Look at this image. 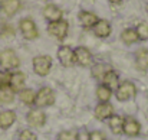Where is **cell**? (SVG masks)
Segmentation results:
<instances>
[{
	"label": "cell",
	"instance_id": "1",
	"mask_svg": "<svg viewBox=\"0 0 148 140\" xmlns=\"http://www.w3.org/2000/svg\"><path fill=\"white\" fill-rule=\"evenodd\" d=\"M0 67L7 72L17 69L20 67V59L17 53L13 49H3L0 52Z\"/></svg>",
	"mask_w": 148,
	"mask_h": 140
},
{
	"label": "cell",
	"instance_id": "2",
	"mask_svg": "<svg viewBox=\"0 0 148 140\" xmlns=\"http://www.w3.org/2000/svg\"><path fill=\"white\" fill-rule=\"evenodd\" d=\"M32 65H33V71H35L36 75L46 77V75H49L50 69H52L53 59H52L50 55H38V56L33 58Z\"/></svg>",
	"mask_w": 148,
	"mask_h": 140
},
{
	"label": "cell",
	"instance_id": "3",
	"mask_svg": "<svg viewBox=\"0 0 148 140\" xmlns=\"http://www.w3.org/2000/svg\"><path fill=\"white\" fill-rule=\"evenodd\" d=\"M114 93H115V97H116L118 101L125 103V101H130V100L135 98L137 87H135V84L132 81H122Z\"/></svg>",
	"mask_w": 148,
	"mask_h": 140
},
{
	"label": "cell",
	"instance_id": "4",
	"mask_svg": "<svg viewBox=\"0 0 148 140\" xmlns=\"http://www.w3.org/2000/svg\"><path fill=\"white\" fill-rule=\"evenodd\" d=\"M56 101V94L50 87H42L39 88V91L36 93V98H35V105L38 108H45V107H50L53 105Z\"/></svg>",
	"mask_w": 148,
	"mask_h": 140
},
{
	"label": "cell",
	"instance_id": "5",
	"mask_svg": "<svg viewBox=\"0 0 148 140\" xmlns=\"http://www.w3.org/2000/svg\"><path fill=\"white\" fill-rule=\"evenodd\" d=\"M19 29H20V33L25 39L27 41H35L39 38V29L35 23L33 19L30 17H25L19 22Z\"/></svg>",
	"mask_w": 148,
	"mask_h": 140
},
{
	"label": "cell",
	"instance_id": "6",
	"mask_svg": "<svg viewBox=\"0 0 148 140\" xmlns=\"http://www.w3.org/2000/svg\"><path fill=\"white\" fill-rule=\"evenodd\" d=\"M69 32V23L65 19H60L58 22H52L48 25V33L52 38H55L56 41H63L68 36Z\"/></svg>",
	"mask_w": 148,
	"mask_h": 140
},
{
	"label": "cell",
	"instance_id": "7",
	"mask_svg": "<svg viewBox=\"0 0 148 140\" xmlns=\"http://www.w3.org/2000/svg\"><path fill=\"white\" fill-rule=\"evenodd\" d=\"M58 59L60 62L62 67L65 68H71L75 65V52L73 49L68 45H60L59 49H58Z\"/></svg>",
	"mask_w": 148,
	"mask_h": 140
},
{
	"label": "cell",
	"instance_id": "8",
	"mask_svg": "<svg viewBox=\"0 0 148 140\" xmlns=\"http://www.w3.org/2000/svg\"><path fill=\"white\" fill-rule=\"evenodd\" d=\"M75 52V64L84 67V68H88L92 65V61H94V56H92V52L85 46H78L73 49Z\"/></svg>",
	"mask_w": 148,
	"mask_h": 140
},
{
	"label": "cell",
	"instance_id": "9",
	"mask_svg": "<svg viewBox=\"0 0 148 140\" xmlns=\"http://www.w3.org/2000/svg\"><path fill=\"white\" fill-rule=\"evenodd\" d=\"M26 120H27L29 126L40 129V127H43L46 124V114H45V111L42 108H32L27 113Z\"/></svg>",
	"mask_w": 148,
	"mask_h": 140
},
{
	"label": "cell",
	"instance_id": "10",
	"mask_svg": "<svg viewBox=\"0 0 148 140\" xmlns=\"http://www.w3.org/2000/svg\"><path fill=\"white\" fill-rule=\"evenodd\" d=\"M122 133L128 137H137L141 133V123L135 117H125Z\"/></svg>",
	"mask_w": 148,
	"mask_h": 140
},
{
	"label": "cell",
	"instance_id": "11",
	"mask_svg": "<svg viewBox=\"0 0 148 140\" xmlns=\"http://www.w3.org/2000/svg\"><path fill=\"white\" fill-rule=\"evenodd\" d=\"M94 114L98 120L105 121V120H109L115 114V110H114V105L111 103H98L95 110H94Z\"/></svg>",
	"mask_w": 148,
	"mask_h": 140
},
{
	"label": "cell",
	"instance_id": "12",
	"mask_svg": "<svg viewBox=\"0 0 148 140\" xmlns=\"http://www.w3.org/2000/svg\"><path fill=\"white\" fill-rule=\"evenodd\" d=\"M42 13H43V17H45L49 23H52V22H58V20H60V19L63 17L62 9H60L59 6L53 4V3H48V4L43 7Z\"/></svg>",
	"mask_w": 148,
	"mask_h": 140
},
{
	"label": "cell",
	"instance_id": "13",
	"mask_svg": "<svg viewBox=\"0 0 148 140\" xmlns=\"http://www.w3.org/2000/svg\"><path fill=\"white\" fill-rule=\"evenodd\" d=\"M26 85V75L22 71H14L10 72V81H9V87L14 91V93H20Z\"/></svg>",
	"mask_w": 148,
	"mask_h": 140
},
{
	"label": "cell",
	"instance_id": "14",
	"mask_svg": "<svg viewBox=\"0 0 148 140\" xmlns=\"http://www.w3.org/2000/svg\"><path fill=\"white\" fill-rule=\"evenodd\" d=\"M22 7L20 0H1L0 1V12L9 17L14 16Z\"/></svg>",
	"mask_w": 148,
	"mask_h": 140
},
{
	"label": "cell",
	"instance_id": "15",
	"mask_svg": "<svg viewBox=\"0 0 148 140\" xmlns=\"http://www.w3.org/2000/svg\"><path fill=\"white\" fill-rule=\"evenodd\" d=\"M92 30H94V35H95L97 38L105 39V38H108V36L112 33V26H111L109 20H106V19H99L98 22H97V25L92 28Z\"/></svg>",
	"mask_w": 148,
	"mask_h": 140
},
{
	"label": "cell",
	"instance_id": "16",
	"mask_svg": "<svg viewBox=\"0 0 148 140\" xmlns=\"http://www.w3.org/2000/svg\"><path fill=\"white\" fill-rule=\"evenodd\" d=\"M78 19H79L81 25L85 29H92L97 25V22L99 20L98 16L94 12H89V10H81L79 15H78Z\"/></svg>",
	"mask_w": 148,
	"mask_h": 140
},
{
	"label": "cell",
	"instance_id": "17",
	"mask_svg": "<svg viewBox=\"0 0 148 140\" xmlns=\"http://www.w3.org/2000/svg\"><path fill=\"white\" fill-rule=\"evenodd\" d=\"M101 84H103V85H105V87H108L109 90L115 91V90L118 88V85L121 84V80H119V75H118V72H115L114 69L108 71V72L103 75V78H102Z\"/></svg>",
	"mask_w": 148,
	"mask_h": 140
},
{
	"label": "cell",
	"instance_id": "18",
	"mask_svg": "<svg viewBox=\"0 0 148 140\" xmlns=\"http://www.w3.org/2000/svg\"><path fill=\"white\" fill-rule=\"evenodd\" d=\"M135 67L138 71H147L148 69V49L141 48L135 52Z\"/></svg>",
	"mask_w": 148,
	"mask_h": 140
},
{
	"label": "cell",
	"instance_id": "19",
	"mask_svg": "<svg viewBox=\"0 0 148 140\" xmlns=\"http://www.w3.org/2000/svg\"><path fill=\"white\" fill-rule=\"evenodd\" d=\"M16 121V113L13 110H3L0 111V127L3 130L12 127Z\"/></svg>",
	"mask_w": 148,
	"mask_h": 140
},
{
	"label": "cell",
	"instance_id": "20",
	"mask_svg": "<svg viewBox=\"0 0 148 140\" xmlns=\"http://www.w3.org/2000/svg\"><path fill=\"white\" fill-rule=\"evenodd\" d=\"M124 120L125 117L119 116V114H114L109 120H108V126L111 129V132L114 134H121L122 133V127H124Z\"/></svg>",
	"mask_w": 148,
	"mask_h": 140
},
{
	"label": "cell",
	"instance_id": "21",
	"mask_svg": "<svg viewBox=\"0 0 148 140\" xmlns=\"http://www.w3.org/2000/svg\"><path fill=\"white\" fill-rule=\"evenodd\" d=\"M111 69H112V67H111V65L103 64V62H99V64L92 65V68H91V75H92L97 81H102L103 75H105L108 71H111Z\"/></svg>",
	"mask_w": 148,
	"mask_h": 140
},
{
	"label": "cell",
	"instance_id": "22",
	"mask_svg": "<svg viewBox=\"0 0 148 140\" xmlns=\"http://www.w3.org/2000/svg\"><path fill=\"white\" fill-rule=\"evenodd\" d=\"M121 41L125 44V45H134L135 42H138V35L135 32L134 28H127L121 32Z\"/></svg>",
	"mask_w": 148,
	"mask_h": 140
},
{
	"label": "cell",
	"instance_id": "23",
	"mask_svg": "<svg viewBox=\"0 0 148 140\" xmlns=\"http://www.w3.org/2000/svg\"><path fill=\"white\" fill-rule=\"evenodd\" d=\"M19 98L25 105H35V98H36V93L32 88H23L19 93Z\"/></svg>",
	"mask_w": 148,
	"mask_h": 140
},
{
	"label": "cell",
	"instance_id": "24",
	"mask_svg": "<svg viewBox=\"0 0 148 140\" xmlns=\"http://www.w3.org/2000/svg\"><path fill=\"white\" fill-rule=\"evenodd\" d=\"M112 90H109L108 87H105L103 84H99L98 87H97V98H98L99 103H109L111 101V97H112Z\"/></svg>",
	"mask_w": 148,
	"mask_h": 140
},
{
	"label": "cell",
	"instance_id": "25",
	"mask_svg": "<svg viewBox=\"0 0 148 140\" xmlns=\"http://www.w3.org/2000/svg\"><path fill=\"white\" fill-rule=\"evenodd\" d=\"M14 97H16V93L10 87L0 88V104H10V103H13Z\"/></svg>",
	"mask_w": 148,
	"mask_h": 140
},
{
	"label": "cell",
	"instance_id": "26",
	"mask_svg": "<svg viewBox=\"0 0 148 140\" xmlns=\"http://www.w3.org/2000/svg\"><path fill=\"white\" fill-rule=\"evenodd\" d=\"M135 32L138 35V41H148V23L141 22L137 25Z\"/></svg>",
	"mask_w": 148,
	"mask_h": 140
},
{
	"label": "cell",
	"instance_id": "27",
	"mask_svg": "<svg viewBox=\"0 0 148 140\" xmlns=\"http://www.w3.org/2000/svg\"><path fill=\"white\" fill-rule=\"evenodd\" d=\"M78 132L75 130H63L58 134V140H76Z\"/></svg>",
	"mask_w": 148,
	"mask_h": 140
},
{
	"label": "cell",
	"instance_id": "28",
	"mask_svg": "<svg viewBox=\"0 0 148 140\" xmlns=\"http://www.w3.org/2000/svg\"><path fill=\"white\" fill-rule=\"evenodd\" d=\"M19 140H38V136H36L32 130L25 129V130H22V132H20V134H19Z\"/></svg>",
	"mask_w": 148,
	"mask_h": 140
},
{
	"label": "cell",
	"instance_id": "29",
	"mask_svg": "<svg viewBox=\"0 0 148 140\" xmlns=\"http://www.w3.org/2000/svg\"><path fill=\"white\" fill-rule=\"evenodd\" d=\"M9 81H10V72L0 71V88L9 87Z\"/></svg>",
	"mask_w": 148,
	"mask_h": 140
},
{
	"label": "cell",
	"instance_id": "30",
	"mask_svg": "<svg viewBox=\"0 0 148 140\" xmlns=\"http://www.w3.org/2000/svg\"><path fill=\"white\" fill-rule=\"evenodd\" d=\"M14 35V30L10 25H3V29L0 30V36L3 38H9V36H13Z\"/></svg>",
	"mask_w": 148,
	"mask_h": 140
},
{
	"label": "cell",
	"instance_id": "31",
	"mask_svg": "<svg viewBox=\"0 0 148 140\" xmlns=\"http://www.w3.org/2000/svg\"><path fill=\"white\" fill-rule=\"evenodd\" d=\"M89 140H106L105 134L101 130H92L89 132Z\"/></svg>",
	"mask_w": 148,
	"mask_h": 140
},
{
	"label": "cell",
	"instance_id": "32",
	"mask_svg": "<svg viewBox=\"0 0 148 140\" xmlns=\"http://www.w3.org/2000/svg\"><path fill=\"white\" fill-rule=\"evenodd\" d=\"M76 140H89V132L85 130V129L79 130V132H78V137H76Z\"/></svg>",
	"mask_w": 148,
	"mask_h": 140
},
{
	"label": "cell",
	"instance_id": "33",
	"mask_svg": "<svg viewBox=\"0 0 148 140\" xmlns=\"http://www.w3.org/2000/svg\"><path fill=\"white\" fill-rule=\"evenodd\" d=\"M108 1H109V3H112V4H119L122 0H108Z\"/></svg>",
	"mask_w": 148,
	"mask_h": 140
},
{
	"label": "cell",
	"instance_id": "34",
	"mask_svg": "<svg viewBox=\"0 0 148 140\" xmlns=\"http://www.w3.org/2000/svg\"><path fill=\"white\" fill-rule=\"evenodd\" d=\"M43 1H49V0H43Z\"/></svg>",
	"mask_w": 148,
	"mask_h": 140
},
{
	"label": "cell",
	"instance_id": "35",
	"mask_svg": "<svg viewBox=\"0 0 148 140\" xmlns=\"http://www.w3.org/2000/svg\"><path fill=\"white\" fill-rule=\"evenodd\" d=\"M147 12H148V6H147Z\"/></svg>",
	"mask_w": 148,
	"mask_h": 140
}]
</instances>
